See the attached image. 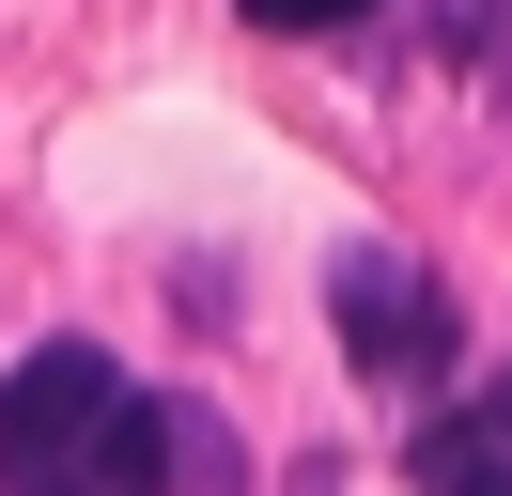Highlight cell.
I'll return each mask as SVG.
<instances>
[{"instance_id":"1","label":"cell","mask_w":512,"mask_h":496,"mask_svg":"<svg viewBox=\"0 0 512 496\" xmlns=\"http://www.w3.org/2000/svg\"><path fill=\"white\" fill-rule=\"evenodd\" d=\"M0 496H171V403L109 341H32L0 372Z\"/></svg>"},{"instance_id":"2","label":"cell","mask_w":512,"mask_h":496,"mask_svg":"<svg viewBox=\"0 0 512 496\" xmlns=\"http://www.w3.org/2000/svg\"><path fill=\"white\" fill-rule=\"evenodd\" d=\"M326 310H342V357L388 372V388H435L450 372V295L404 248H342V264H326Z\"/></svg>"},{"instance_id":"3","label":"cell","mask_w":512,"mask_h":496,"mask_svg":"<svg viewBox=\"0 0 512 496\" xmlns=\"http://www.w3.org/2000/svg\"><path fill=\"white\" fill-rule=\"evenodd\" d=\"M419 496H512V388L419 419Z\"/></svg>"},{"instance_id":"4","label":"cell","mask_w":512,"mask_h":496,"mask_svg":"<svg viewBox=\"0 0 512 496\" xmlns=\"http://www.w3.org/2000/svg\"><path fill=\"white\" fill-rule=\"evenodd\" d=\"M233 16H264V31H357V16H388V0H233Z\"/></svg>"},{"instance_id":"5","label":"cell","mask_w":512,"mask_h":496,"mask_svg":"<svg viewBox=\"0 0 512 496\" xmlns=\"http://www.w3.org/2000/svg\"><path fill=\"white\" fill-rule=\"evenodd\" d=\"M450 31H466V47H497V31H512V0H466V16H450Z\"/></svg>"}]
</instances>
